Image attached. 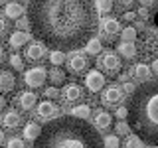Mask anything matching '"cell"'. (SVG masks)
<instances>
[{"mask_svg": "<svg viewBox=\"0 0 158 148\" xmlns=\"http://www.w3.org/2000/svg\"><path fill=\"white\" fill-rule=\"evenodd\" d=\"M28 20L44 46L71 51L93 39L97 8L93 0H30Z\"/></svg>", "mask_w": 158, "mask_h": 148, "instance_id": "cell-1", "label": "cell"}, {"mask_svg": "<svg viewBox=\"0 0 158 148\" xmlns=\"http://www.w3.org/2000/svg\"><path fill=\"white\" fill-rule=\"evenodd\" d=\"M34 148H105V144L91 122L63 115L46 122Z\"/></svg>", "mask_w": 158, "mask_h": 148, "instance_id": "cell-2", "label": "cell"}, {"mask_svg": "<svg viewBox=\"0 0 158 148\" xmlns=\"http://www.w3.org/2000/svg\"><path fill=\"white\" fill-rule=\"evenodd\" d=\"M127 107L131 130L142 142L158 146V81H144L136 87Z\"/></svg>", "mask_w": 158, "mask_h": 148, "instance_id": "cell-3", "label": "cell"}, {"mask_svg": "<svg viewBox=\"0 0 158 148\" xmlns=\"http://www.w3.org/2000/svg\"><path fill=\"white\" fill-rule=\"evenodd\" d=\"M46 77H48V71H46V67H32V69H28L26 73H24V81H26V85L28 87H32V89H38V87H42L44 83H46Z\"/></svg>", "mask_w": 158, "mask_h": 148, "instance_id": "cell-4", "label": "cell"}, {"mask_svg": "<svg viewBox=\"0 0 158 148\" xmlns=\"http://www.w3.org/2000/svg\"><path fill=\"white\" fill-rule=\"evenodd\" d=\"M99 61H101V67L105 69V71H109V73H118L121 71V59H118V56L115 51H105Z\"/></svg>", "mask_w": 158, "mask_h": 148, "instance_id": "cell-5", "label": "cell"}, {"mask_svg": "<svg viewBox=\"0 0 158 148\" xmlns=\"http://www.w3.org/2000/svg\"><path fill=\"white\" fill-rule=\"evenodd\" d=\"M85 85H87L89 91H93V93L101 91V89L105 87V75H103L101 71H97V69H91L85 75Z\"/></svg>", "mask_w": 158, "mask_h": 148, "instance_id": "cell-6", "label": "cell"}, {"mask_svg": "<svg viewBox=\"0 0 158 148\" xmlns=\"http://www.w3.org/2000/svg\"><path fill=\"white\" fill-rule=\"evenodd\" d=\"M57 111L59 107L52 101H44L38 105V117L40 118H46V121H52V118H57Z\"/></svg>", "mask_w": 158, "mask_h": 148, "instance_id": "cell-7", "label": "cell"}, {"mask_svg": "<svg viewBox=\"0 0 158 148\" xmlns=\"http://www.w3.org/2000/svg\"><path fill=\"white\" fill-rule=\"evenodd\" d=\"M46 53H48L46 46H44L42 42H38V43H30L26 47V51H24V56H26V59H30V61H40L42 57H46Z\"/></svg>", "mask_w": 158, "mask_h": 148, "instance_id": "cell-8", "label": "cell"}, {"mask_svg": "<svg viewBox=\"0 0 158 148\" xmlns=\"http://www.w3.org/2000/svg\"><path fill=\"white\" fill-rule=\"evenodd\" d=\"M121 99H123V89L118 85H109L105 91H103V103H105V105L118 103Z\"/></svg>", "mask_w": 158, "mask_h": 148, "instance_id": "cell-9", "label": "cell"}, {"mask_svg": "<svg viewBox=\"0 0 158 148\" xmlns=\"http://www.w3.org/2000/svg\"><path fill=\"white\" fill-rule=\"evenodd\" d=\"M16 87V77L6 69H0V93H10Z\"/></svg>", "mask_w": 158, "mask_h": 148, "instance_id": "cell-10", "label": "cell"}, {"mask_svg": "<svg viewBox=\"0 0 158 148\" xmlns=\"http://www.w3.org/2000/svg\"><path fill=\"white\" fill-rule=\"evenodd\" d=\"M18 105H20V109H22V111H30L32 107H36V105H38L36 93H34V91H24V93H20Z\"/></svg>", "mask_w": 158, "mask_h": 148, "instance_id": "cell-11", "label": "cell"}, {"mask_svg": "<svg viewBox=\"0 0 158 148\" xmlns=\"http://www.w3.org/2000/svg\"><path fill=\"white\" fill-rule=\"evenodd\" d=\"M69 69H71L73 73H81L87 69V57L83 56V53H73L71 57H69Z\"/></svg>", "mask_w": 158, "mask_h": 148, "instance_id": "cell-12", "label": "cell"}, {"mask_svg": "<svg viewBox=\"0 0 158 148\" xmlns=\"http://www.w3.org/2000/svg\"><path fill=\"white\" fill-rule=\"evenodd\" d=\"M83 95V89L75 85V83H69V85H65V89H63V99H65L67 103H75L79 101Z\"/></svg>", "mask_w": 158, "mask_h": 148, "instance_id": "cell-13", "label": "cell"}, {"mask_svg": "<svg viewBox=\"0 0 158 148\" xmlns=\"http://www.w3.org/2000/svg\"><path fill=\"white\" fill-rule=\"evenodd\" d=\"M4 14L10 20H20V18H24V6L18 2H10L4 6Z\"/></svg>", "mask_w": 158, "mask_h": 148, "instance_id": "cell-14", "label": "cell"}, {"mask_svg": "<svg viewBox=\"0 0 158 148\" xmlns=\"http://www.w3.org/2000/svg\"><path fill=\"white\" fill-rule=\"evenodd\" d=\"M22 125V117H20V113L16 111H8L6 115L2 117V126L4 128H18Z\"/></svg>", "mask_w": 158, "mask_h": 148, "instance_id": "cell-15", "label": "cell"}, {"mask_svg": "<svg viewBox=\"0 0 158 148\" xmlns=\"http://www.w3.org/2000/svg\"><path fill=\"white\" fill-rule=\"evenodd\" d=\"M28 42H30V34L28 32H14L12 36H10V39H8V43H10L12 49H18V47L26 46Z\"/></svg>", "mask_w": 158, "mask_h": 148, "instance_id": "cell-16", "label": "cell"}, {"mask_svg": "<svg viewBox=\"0 0 158 148\" xmlns=\"http://www.w3.org/2000/svg\"><path fill=\"white\" fill-rule=\"evenodd\" d=\"M101 26H103V34H105V36H117V34L121 32V24H118V20H115V18H105Z\"/></svg>", "mask_w": 158, "mask_h": 148, "instance_id": "cell-17", "label": "cell"}, {"mask_svg": "<svg viewBox=\"0 0 158 148\" xmlns=\"http://www.w3.org/2000/svg\"><path fill=\"white\" fill-rule=\"evenodd\" d=\"M113 125V117L109 115V113L101 111L95 115V128H99V130H105V128H109Z\"/></svg>", "mask_w": 158, "mask_h": 148, "instance_id": "cell-18", "label": "cell"}, {"mask_svg": "<svg viewBox=\"0 0 158 148\" xmlns=\"http://www.w3.org/2000/svg\"><path fill=\"white\" fill-rule=\"evenodd\" d=\"M40 134H42V128H40L36 122H28L26 126H24V138H28L30 142H36L38 138H40Z\"/></svg>", "mask_w": 158, "mask_h": 148, "instance_id": "cell-19", "label": "cell"}, {"mask_svg": "<svg viewBox=\"0 0 158 148\" xmlns=\"http://www.w3.org/2000/svg\"><path fill=\"white\" fill-rule=\"evenodd\" d=\"M118 53H121L123 57H127V59H132L136 56V46L132 42H121L118 43Z\"/></svg>", "mask_w": 158, "mask_h": 148, "instance_id": "cell-20", "label": "cell"}, {"mask_svg": "<svg viewBox=\"0 0 158 148\" xmlns=\"http://www.w3.org/2000/svg\"><path fill=\"white\" fill-rule=\"evenodd\" d=\"M150 71H152V69L148 67V65H144V63H138V65H135V75L140 79V81H148Z\"/></svg>", "mask_w": 158, "mask_h": 148, "instance_id": "cell-21", "label": "cell"}, {"mask_svg": "<svg viewBox=\"0 0 158 148\" xmlns=\"http://www.w3.org/2000/svg\"><path fill=\"white\" fill-rule=\"evenodd\" d=\"M73 117L77 118H83V121H87L89 117H91V107L89 105H79V107H73Z\"/></svg>", "mask_w": 158, "mask_h": 148, "instance_id": "cell-22", "label": "cell"}, {"mask_svg": "<svg viewBox=\"0 0 158 148\" xmlns=\"http://www.w3.org/2000/svg\"><path fill=\"white\" fill-rule=\"evenodd\" d=\"M101 49H103V43H101V39H97V38H93L91 42L85 46V51L91 53V56H99V53H101Z\"/></svg>", "mask_w": 158, "mask_h": 148, "instance_id": "cell-23", "label": "cell"}, {"mask_svg": "<svg viewBox=\"0 0 158 148\" xmlns=\"http://www.w3.org/2000/svg\"><path fill=\"white\" fill-rule=\"evenodd\" d=\"M123 148H144V144H142V140L136 134H128L125 144H123Z\"/></svg>", "mask_w": 158, "mask_h": 148, "instance_id": "cell-24", "label": "cell"}, {"mask_svg": "<svg viewBox=\"0 0 158 148\" xmlns=\"http://www.w3.org/2000/svg\"><path fill=\"white\" fill-rule=\"evenodd\" d=\"M49 79H52V83H53V87L56 85H61L63 81H65V73L61 71V69H52V71H49Z\"/></svg>", "mask_w": 158, "mask_h": 148, "instance_id": "cell-25", "label": "cell"}, {"mask_svg": "<svg viewBox=\"0 0 158 148\" xmlns=\"http://www.w3.org/2000/svg\"><path fill=\"white\" fill-rule=\"evenodd\" d=\"M95 8L99 14H105L113 10V0H95Z\"/></svg>", "mask_w": 158, "mask_h": 148, "instance_id": "cell-26", "label": "cell"}, {"mask_svg": "<svg viewBox=\"0 0 158 148\" xmlns=\"http://www.w3.org/2000/svg\"><path fill=\"white\" fill-rule=\"evenodd\" d=\"M63 59H65V53L61 51V49H53V51H49V61L53 63V65H61Z\"/></svg>", "mask_w": 158, "mask_h": 148, "instance_id": "cell-27", "label": "cell"}, {"mask_svg": "<svg viewBox=\"0 0 158 148\" xmlns=\"http://www.w3.org/2000/svg\"><path fill=\"white\" fill-rule=\"evenodd\" d=\"M103 144H105V148H118L121 142H118L117 134H109V136H103Z\"/></svg>", "mask_w": 158, "mask_h": 148, "instance_id": "cell-28", "label": "cell"}, {"mask_svg": "<svg viewBox=\"0 0 158 148\" xmlns=\"http://www.w3.org/2000/svg\"><path fill=\"white\" fill-rule=\"evenodd\" d=\"M121 36H123V42H135L136 39V28H132V26L125 28L121 32Z\"/></svg>", "mask_w": 158, "mask_h": 148, "instance_id": "cell-29", "label": "cell"}, {"mask_svg": "<svg viewBox=\"0 0 158 148\" xmlns=\"http://www.w3.org/2000/svg\"><path fill=\"white\" fill-rule=\"evenodd\" d=\"M8 61H10V65H12L16 71H22L24 69V59L18 56V53H12V56L8 57Z\"/></svg>", "mask_w": 158, "mask_h": 148, "instance_id": "cell-30", "label": "cell"}, {"mask_svg": "<svg viewBox=\"0 0 158 148\" xmlns=\"http://www.w3.org/2000/svg\"><path fill=\"white\" fill-rule=\"evenodd\" d=\"M131 130V125L125 121H121V122H117V134H127V132Z\"/></svg>", "mask_w": 158, "mask_h": 148, "instance_id": "cell-31", "label": "cell"}, {"mask_svg": "<svg viewBox=\"0 0 158 148\" xmlns=\"http://www.w3.org/2000/svg\"><path fill=\"white\" fill-rule=\"evenodd\" d=\"M8 148H24L22 138H8Z\"/></svg>", "mask_w": 158, "mask_h": 148, "instance_id": "cell-32", "label": "cell"}, {"mask_svg": "<svg viewBox=\"0 0 158 148\" xmlns=\"http://www.w3.org/2000/svg\"><path fill=\"white\" fill-rule=\"evenodd\" d=\"M117 118H121V121L128 118V107H118L117 109Z\"/></svg>", "mask_w": 158, "mask_h": 148, "instance_id": "cell-33", "label": "cell"}, {"mask_svg": "<svg viewBox=\"0 0 158 148\" xmlns=\"http://www.w3.org/2000/svg\"><path fill=\"white\" fill-rule=\"evenodd\" d=\"M44 95H46V97H49V99H56V97L59 95V91H57L56 87H48L46 91H44Z\"/></svg>", "mask_w": 158, "mask_h": 148, "instance_id": "cell-34", "label": "cell"}, {"mask_svg": "<svg viewBox=\"0 0 158 148\" xmlns=\"http://www.w3.org/2000/svg\"><path fill=\"white\" fill-rule=\"evenodd\" d=\"M123 91H127L128 95H132V93L136 91V87H135V83H131V81H125V85H123Z\"/></svg>", "mask_w": 158, "mask_h": 148, "instance_id": "cell-35", "label": "cell"}, {"mask_svg": "<svg viewBox=\"0 0 158 148\" xmlns=\"http://www.w3.org/2000/svg\"><path fill=\"white\" fill-rule=\"evenodd\" d=\"M6 32H8V24H6V20H4V18H0V38L6 36Z\"/></svg>", "mask_w": 158, "mask_h": 148, "instance_id": "cell-36", "label": "cell"}, {"mask_svg": "<svg viewBox=\"0 0 158 148\" xmlns=\"http://www.w3.org/2000/svg\"><path fill=\"white\" fill-rule=\"evenodd\" d=\"M18 28H30V20L28 18H20L18 20Z\"/></svg>", "mask_w": 158, "mask_h": 148, "instance_id": "cell-37", "label": "cell"}, {"mask_svg": "<svg viewBox=\"0 0 158 148\" xmlns=\"http://www.w3.org/2000/svg\"><path fill=\"white\" fill-rule=\"evenodd\" d=\"M135 18H136V14H135V12H125V20H127V22H132Z\"/></svg>", "mask_w": 158, "mask_h": 148, "instance_id": "cell-38", "label": "cell"}, {"mask_svg": "<svg viewBox=\"0 0 158 148\" xmlns=\"http://www.w3.org/2000/svg\"><path fill=\"white\" fill-rule=\"evenodd\" d=\"M118 4H121L123 8H128V6L132 4V0H118Z\"/></svg>", "mask_w": 158, "mask_h": 148, "instance_id": "cell-39", "label": "cell"}, {"mask_svg": "<svg viewBox=\"0 0 158 148\" xmlns=\"http://www.w3.org/2000/svg\"><path fill=\"white\" fill-rule=\"evenodd\" d=\"M4 109H6V99H4V97H0V113H2Z\"/></svg>", "mask_w": 158, "mask_h": 148, "instance_id": "cell-40", "label": "cell"}, {"mask_svg": "<svg viewBox=\"0 0 158 148\" xmlns=\"http://www.w3.org/2000/svg\"><path fill=\"white\" fill-rule=\"evenodd\" d=\"M150 69H152V71H154L156 75H158V59H154V61H152V67H150Z\"/></svg>", "mask_w": 158, "mask_h": 148, "instance_id": "cell-41", "label": "cell"}, {"mask_svg": "<svg viewBox=\"0 0 158 148\" xmlns=\"http://www.w3.org/2000/svg\"><path fill=\"white\" fill-rule=\"evenodd\" d=\"M138 16H140V18H146V16H148L146 8H140V10H138Z\"/></svg>", "mask_w": 158, "mask_h": 148, "instance_id": "cell-42", "label": "cell"}, {"mask_svg": "<svg viewBox=\"0 0 158 148\" xmlns=\"http://www.w3.org/2000/svg\"><path fill=\"white\" fill-rule=\"evenodd\" d=\"M140 4H142V8H148L152 4V0H140Z\"/></svg>", "mask_w": 158, "mask_h": 148, "instance_id": "cell-43", "label": "cell"}, {"mask_svg": "<svg viewBox=\"0 0 158 148\" xmlns=\"http://www.w3.org/2000/svg\"><path fill=\"white\" fill-rule=\"evenodd\" d=\"M6 59V56H4V49H2V46H0V65H2V61Z\"/></svg>", "mask_w": 158, "mask_h": 148, "instance_id": "cell-44", "label": "cell"}, {"mask_svg": "<svg viewBox=\"0 0 158 148\" xmlns=\"http://www.w3.org/2000/svg\"><path fill=\"white\" fill-rule=\"evenodd\" d=\"M2 140H4V130L0 128V144H2Z\"/></svg>", "mask_w": 158, "mask_h": 148, "instance_id": "cell-45", "label": "cell"}, {"mask_svg": "<svg viewBox=\"0 0 158 148\" xmlns=\"http://www.w3.org/2000/svg\"><path fill=\"white\" fill-rule=\"evenodd\" d=\"M0 4H10V0H0Z\"/></svg>", "mask_w": 158, "mask_h": 148, "instance_id": "cell-46", "label": "cell"}, {"mask_svg": "<svg viewBox=\"0 0 158 148\" xmlns=\"http://www.w3.org/2000/svg\"><path fill=\"white\" fill-rule=\"evenodd\" d=\"M150 148H158V146H150Z\"/></svg>", "mask_w": 158, "mask_h": 148, "instance_id": "cell-47", "label": "cell"}, {"mask_svg": "<svg viewBox=\"0 0 158 148\" xmlns=\"http://www.w3.org/2000/svg\"><path fill=\"white\" fill-rule=\"evenodd\" d=\"M156 22H158V16H156Z\"/></svg>", "mask_w": 158, "mask_h": 148, "instance_id": "cell-48", "label": "cell"}, {"mask_svg": "<svg viewBox=\"0 0 158 148\" xmlns=\"http://www.w3.org/2000/svg\"><path fill=\"white\" fill-rule=\"evenodd\" d=\"M0 148H2V146H0Z\"/></svg>", "mask_w": 158, "mask_h": 148, "instance_id": "cell-49", "label": "cell"}]
</instances>
